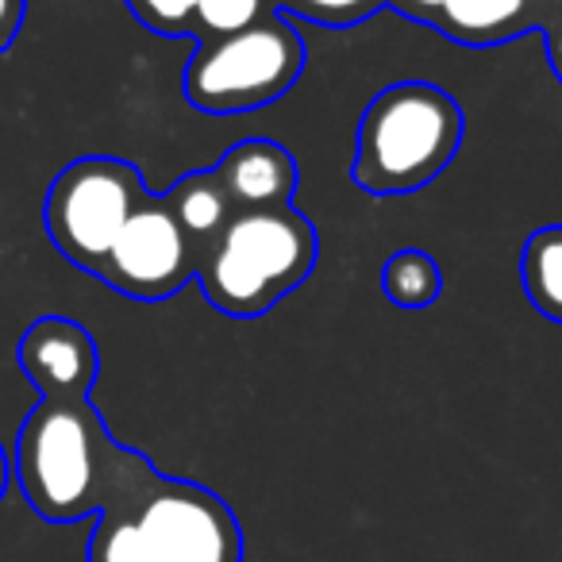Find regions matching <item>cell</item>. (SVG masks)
<instances>
[{"instance_id":"obj_1","label":"cell","mask_w":562,"mask_h":562,"mask_svg":"<svg viewBox=\"0 0 562 562\" xmlns=\"http://www.w3.org/2000/svg\"><path fill=\"white\" fill-rule=\"evenodd\" d=\"M155 474V462L116 443L93 401L40 397L24 416L12 477L27 508L47 524L101 516Z\"/></svg>"},{"instance_id":"obj_2","label":"cell","mask_w":562,"mask_h":562,"mask_svg":"<svg viewBox=\"0 0 562 562\" xmlns=\"http://www.w3.org/2000/svg\"><path fill=\"white\" fill-rule=\"evenodd\" d=\"M86 562H243V528L220 493L155 470L97 516Z\"/></svg>"},{"instance_id":"obj_3","label":"cell","mask_w":562,"mask_h":562,"mask_svg":"<svg viewBox=\"0 0 562 562\" xmlns=\"http://www.w3.org/2000/svg\"><path fill=\"white\" fill-rule=\"evenodd\" d=\"M321 232L293 204L232 212L224 227L196 250V285L216 313L232 321L266 316L313 278Z\"/></svg>"},{"instance_id":"obj_4","label":"cell","mask_w":562,"mask_h":562,"mask_svg":"<svg viewBox=\"0 0 562 562\" xmlns=\"http://www.w3.org/2000/svg\"><path fill=\"white\" fill-rule=\"evenodd\" d=\"M467 120L436 81H393L359 116L351 178L370 196L420 193L454 162Z\"/></svg>"},{"instance_id":"obj_5","label":"cell","mask_w":562,"mask_h":562,"mask_svg":"<svg viewBox=\"0 0 562 562\" xmlns=\"http://www.w3.org/2000/svg\"><path fill=\"white\" fill-rule=\"evenodd\" d=\"M305 40L270 12L232 35L201 40L181 70V97L204 116H235L281 101L305 74Z\"/></svg>"},{"instance_id":"obj_6","label":"cell","mask_w":562,"mask_h":562,"mask_svg":"<svg viewBox=\"0 0 562 562\" xmlns=\"http://www.w3.org/2000/svg\"><path fill=\"white\" fill-rule=\"evenodd\" d=\"M143 170L116 155H86L58 170L43 204V224L55 250L78 270L97 273L127 216L147 201Z\"/></svg>"},{"instance_id":"obj_7","label":"cell","mask_w":562,"mask_h":562,"mask_svg":"<svg viewBox=\"0 0 562 562\" xmlns=\"http://www.w3.org/2000/svg\"><path fill=\"white\" fill-rule=\"evenodd\" d=\"M93 278L135 301H166L196 278V247L162 196H147L127 216Z\"/></svg>"},{"instance_id":"obj_8","label":"cell","mask_w":562,"mask_h":562,"mask_svg":"<svg viewBox=\"0 0 562 562\" xmlns=\"http://www.w3.org/2000/svg\"><path fill=\"white\" fill-rule=\"evenodd\" d=\"M16 362L40 397L89 401L101 378V347L70 316H40L20 336Z\"/></svg>"},{"instance_id":"obj_9","label":"cell","mask_w":562,"mask_h":562,"mask_svg":"<svg viewBox=\"0 0 562 562\" xmlns=\"http://www.w3.org/2000/svg\"><path fill=\"white\" fill-rule=\"evenodd\" d=\"M212 170H216L235 212L293 204L301 181L293 150L273 139H239L235 147L224 150V158Z\"/></svg>"},{"instance_id":"obj_10","label":"cell","mask_w":562,"mask_h":562,"mask_svg":"<svg viewBox=\"0 0 562 562\" xmlns=\"http://www.w3.org/2000/svg\"><path fill=\"white\" fill-rule=\"evenodd\" d=\"M539 0H439L436 32L459 47H501L539 32Z\"/></svg>"},{"instance_id":"obj_11","label":"cell","mask_w":562,"mask_h":562,"mask_svg":"<svg viewBox=\"0 0 562 562\" xmlns=\"http://www.w3.org/2000/svg\"><path fill=\"white\" fill-rule=\"evenodd\" d=\"M162 201L170 204L173 220H178L181 232L193 239L196 250H201L204 243H209L235 212L212 166H209V170H193V173H186V178H178L162 193Z\"/></svg>"},{"instance_id":"obj_12","label":"cell","mask_w":562,"mask_h":562,"mask_svg":"<svg viewBox=\"0 0 562 562\" xmlns=\"http://www.w3.org/2000/svg\"><path fill=\"white\" fill-rule=\"evenodd\" d=\"M520 290L543 321L562 324V224H547L520 247Z\"/></svg>"},{"instance_id":"obj_13","label":"cell","mask_w":562,"mask_h":562,"mask_svg":"<svg viewBox=\"0 0 562 562\" xmlns=\"http://www.w3.org/2000/svg\"><path fill=\"white\" fill-rule=\"evenodd\" d=\"M382 293L393 308L420 313L443 297V266L420 247H401L382 266Z\"/></svg>"},{"instance_id":"obj_14","label":"cell","mask_w":562,"mask_h":562,"mask_svg":"<svg viewBox=\"0 0 562 562\" xmlns=\"http://www.w3.org/2000/svg\"><path fill=\"white\" fill-rule=\"evenodd\" d=\"M270 4L281 16L313 20L316 27H331V32L355 27L385 9V0H270Z\"/></svg>"},{"instance_id":"obj_15","label":"cell","mask_w":562,"mask_h":562,"mask_svg":"<svg viewBox=\"0 0 562 562\" xmlns=\"http://www.w3.org/2000/svg\"><path fill=\"white\" fill-rule=\"evenodd\" d=\"M270 0H201L193 16V40H212V35H232L243 27L258 24L262 16H270Z\"/></svg>"},{"instance_id":"obj_16","label":"cell","mask_w":562,"mask_h":562,"mask_svg":"<svg viewBox=\"0 0 562 562\" xmlns=\"http://www.w3.org/2000/svg\"><path fill=\"white\" fill-rule=\"evenodd\" d=\"M124 4L150 35L189 40V35H193V16H196V4H201V0H124Z\"/></svg>"},{"instance_id":"obj_17","label":"cell","mask_w":562,"mask_h":562,"mask_svg":"<svg viewBox=\"0 0 562 562\" xmlns=\"http://www.w3.org/2000/svg\"><path fill=\"white\" fill-rule=\"evenodd\" d=\"M539 32L547 43V63H551L554 78L562 81V12H539Z\"/></svg>"},{"instance_id":"obj_18","label":"cell","mask_w":562,"mask_h":562,"mask_svg":"<svg viewBox=\"0 0 562 562\" xmlns=\"http://www.w3.org/2000/svg\"><path fill=\"white\" fill-rule=\"evenodd\" d=\"M27 16V0H0V55L20 40Z\"/></svg>"},{"instance_id":"obj_19","label":"cell","mask_w":562,"mask_h":562,"mask_svg":"<svg viewBox=\"0 0 562 562\" xmlns=\"http://www.w3.org/2000/svg\"><path fill=\"white\" fill-rule=\"evenodd\" d=\"M385 9L401 12V16L416 20V24H436V12H439V0H385Z\"/></svg>"},{"instance_id":"obj_20","label":"cell","mask_w":562,"mask_h":562,"mask_svg":"<svg viewBox=\"0 0 562 562\" xmlns=\"http://www.w3.org/2000/svg\"><path fill=\"white\" fill-rule=\"evenodd\" d=\"M9 482H12V459L4 454V447H0V501L9 493Z\"/></svg>"},{"instance_id":"obj_21","label":"cell","mask_w":562,"mask_h":562,"mask_svg":"<svg viewBox=\"0 0 562 562\" xmlns=\"http://www.w3.org/2000/svg\"><path fill=\"white\" fill-rule=\"evenodd\" d=\"M539 4H543V0H539Z\"/></svg>"}]
</instances>
